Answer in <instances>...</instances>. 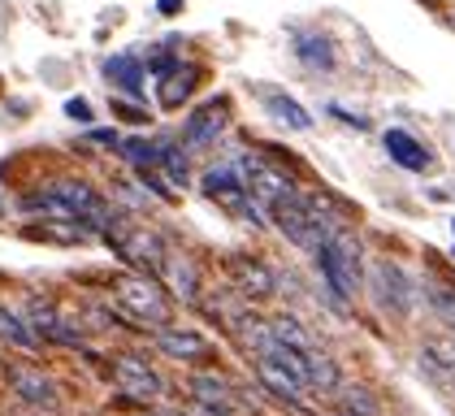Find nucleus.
Wrapping results in <instances>:
<instances>
[{"label":"nucleus","instance_id":"23","mask_svg":"<svg viewBox=\"0 0 455 416\" xmlns=\"http://www.w3.org/2000/svg\"><path fill=\"white\" fill-rule=\"evenodd\" d=\"M256 373H260V381H265V386H269V390H274L278 399H286V404H295V408H299V399H304V390H299L295 381L286 378L282 369H274V364H265V360H256Z\"/></svg>","mask_w":455,"mask_h":416},{"label":"nucleus","instance_id":"13","mask_svg":"<svg viewBox=\"0 0 455 416\" xmlns=\"http://www.w3.org/2000/svg\"><path fill=\"white\" fill-rule=\"evenodd\" d=\"M156 351H165L170 360H204L212 347L200 330H178V325H161L156 330Z\"/></svg>","mask_w":455,"mask_h":416},{"label":"nucleus","instance_id":"10","mask_svg":"<svg viewBox=\"0 0 455 416\" xmlns=\"http://www.w3.org/2000/svg\"><path fill=\"white\" fill-rule=\"evenodd\" d=\"M187 390L196 399V416H235V395H230V386L221 378L196 373V378L187 381Z\"/></svg>","mask_w":455,"mask_h":416},{"label":"nucleus","instance_id":"1","mask_svg":"<svg viewBox=\"0 0 455 416\" xmlns=\"http://www.w3.org/2000/svg\"><path fill=\"white\" fill-rule=\"evenodd\" d=\"M269 212H274V226H278L282 235L295 243L299 252H313V256L339 235V226L330 221L325 204H321L316 196H308V191H291V196H286L282 204H274Z\"/></svg>","mask_w":455,"mask_h":416},{"label":"nucleus","instance_id":"29","mask_svg":"<svg viewBox=\"0 0 455 416\" xmlns=\"http://www.w3.org/2000/svg\"><path fill=\"white\" fill-rule=\"evenodd\" d=\"M156 9H161V13H165V18H174L178 9H182V0H161V4H156Z\"/></svg>","mask_w":455,"mask_h":416},{"label":"nucleus","instance_id":"15","mask_svg":"<svg viewBox=\"0 0 455 416\" xmlns=\"http://www.w3.org/2000/svg\"><path fill=\"white\" fill-rule=\"evenodd\" d=\"M105 78L108 87H117V92H126L131 100H143V57L140 52H117V57H108L105 61Z\"/></svg>","mask_w":455,"mask_h":416},{"label":"nucleus","instance_id":"19","mask_svg":"<svg viewBox=\"0 0 455 416\" xmlns=\"http://www.w3.org/2000/svg\"><path fill=\"white\" fill-rule=\"evenodd\" d=\"M196 83H200V69H196V66L170 69L165 78H156V100L165 104V108H178V104L196 92Z\"/></svg>","mask_w":455,"mask_h":416},{"label":"nucleus","instance_id":"5","mask_svg":"<svg viewBox=\"0 0 455 416\" xmlns=\"http://www.w3.org/2000/svg\"><path fill=\"white\" fill-rule=\"evenodd\" d=\"M239 173H243L247 191H251V200L260 208H274V204H282L291 191H299V187L291 182V173L282 170V165H274V161H265V156H243V161H239Z\"/></svg>","mask_w":455,"mask_h":416},{"label":"nucleus","instance_id":"3","mask_svg":"<svg viewBox=\"0 0 455 416\" xmlns=\"http://www.w3.org/2000/svg\"><path fill=\"white\" fill-rule=\"evenodd\" d=\"M200 187H204V196H209L212 204L226 208L230 217L251 221V226H265L260 204L251 200V191H247V182H243V173H239V165H212V170H204Z\"/></svg>","mask_w":455,"mask_h":416},{"label":"nucleus","instance_id":"18","mask_svg":"<svg viewBox=\"0 0 455 416\" xmlns=\"http://www.w3.org/2000/svg\"><path fill=\"white\" fill-rule=\"evenodd\" d=\"M295 57H299L308 69L325 74V69H334V44H330V35L295 31Z\"/></svg>","mask_w":455,"mask_h":416},{"label":"nucleus","instance_id":"9","mask_svg":"<svg viewBox=\"0 0 455 416\" xmlns=\"http://www.w3.org/2000/svg\"><path fill=\"white\" fill-rule=\"evenodd\" d=\"M9 386H13V395H18L27 408H36V412H57V408H61L57 381L48 378V373H39V369H27V364L9 369Z\"/></svg>","mask_w":455,"mask_h":416},{"label":"nucleus","instance_id":"8","mask_svg":"<svg viewBox=\"0 0 455 416\" xmlns=\"http://www.w3.org/2000/svg\"><path fill=\"white\" fill-rule=\"evenodd\" d=\"M113 378H117V386H122V395H131V399H161L165 395V381H161V373L143 360V356H117L113 360Z\"/></svg>","mask_w":455,"mask_h":416},{"label":"nucleus","instance_id":"11","mask_svg":"<svg viewBox=\"0 0 455 416\" xmlns=\"http://www.w3.org/2000/svg\"><path fill=\"white\" fill-rule=\"evenodd\" d=\"M382 148H386V156H390L395 165H403V170H412V173H425L429 165H434L429 148H425L417 135H408L403 126H390V131L382 135Z\"/></svg>","mask_w":455,"mask_h":416},{"label":"nucleus","instance_id":"4","mask_svg":"<svg viewBox=\"0 0 455 416\" xmlns=\"http://www.w3.org/2000/svg\"><path fill=\"white\" fill-rule=\"evenodd\" d=\"M117 304L131 312L135 321L156 325V330L170 321V300H165V291H161L148 274H122L117 277Z\"/></svg>","mask_w":455,"mask_h":416},{"label":"nucleus","instance_id":"26","mask_svg":"<svg viewBox=\"0 0 455 416\" xmlns=\"http://www.w3.org/2000/svg\"><path fill=\"white\" fill-rule=\"evenodd\" d=\"M66 117H74V122H92V104L83 100V96H74V100H66Z\"/></svg>","mask_w":455,"mask_h":416},{"label":"nucleus","instance_id":"28","mask_svg":"<svg viewBox=\"0 0 455 416\" xmlns=\"http://www.w3.org/2000/svg\"><path fill=\"white\" fill-rule=\"evenodd\" d=\"M92 139H96V143H105V148H117V143H122L117 131H92Z\"/></svg>","mask_w":455,"mask_h":416},{"label":"nucleus","instance_id":"14","mask_svg":"<svg viewBox=\"0 0 455 416\" xmlns=\"http://www.w3.org/2000/svg\"><path fill=\"white\" fill-rule=\"evenodd\" d=\"M230 274H235V282H239V291H243L247 300H274V295H278V274H274L265 260L239 256Z\"/></svg>","mask_w":455,"mask_h":416},{"label":"nucleus","instance_id":"6","mask_svg":"<svg viewBox=\"0 0 455 416\" xmlns=\"http://www.w3.org/2000/svg\"><path fill=\"white\" fill-rule=\"evenodd\" d=\"M369 295H373V304L390 316H408L412 312V282L408 274L399 269V265H390V260H378L373 269H369Z\"/></svg>","mask_w":455,"mask_h":416},{"label":"nucleus","instance_id":"16","mask_svg":"<svg viewBox=\"0 0 455 416\" xmlns=\"http://www.w3.org/2000/svg\"><path fill=\"white\" fill-rule=\"evenodd\" d=\"M420 373L434 381H455V339H425L420 343Z\"/></svg>","mask_w":455,"mask_h":416},{"label":"nucleus","instance_id":"21","mask_svg":"<svg viewBox=\"0 0 455 416\" xmlns=\"http://www.w3.org/2000/svg\"><path fill=\"white\" fill-rule=\"evenodd\" d=\"M0 343H13V347H22V351H36V334H31L27 316L9 312L4 304H0Z\"/></svg>","mask_w":455,"mask_h":416},{"label":"nucleus","instance_id":"22","mask_svg":"<svg viewBox=\"0 0 455 416\" xmlns=\"http://www.w3.org/2000/svg\"><path fill=\"white\" fill-rule=\"evenodd\" d=\"M156 170L170 173V182L187 187V156H182V143H174V139H156Z\"/></svg>","mask_w":455,"mask_h":416},{"label":"nucleus","instance_id":"25","mask_svg":"<svg viewBox=\"0 0 455 416\" xmlns=\"http://www.w3.org/2000/svg\"><path fill=\"white\" fill-rule=\"evenodd\" d=\"M434 312L447 321V330L455 334V295L451 291H434Z\"/></svg>","mask_w":455,"mask_h":416},{"label":"nucleus","instance_id":"12","mask_svg":"<svg viewBox=\"0 0 455 416\" xmlns=\"http://www.w3.org/2000/svg\"><path fill=\"white\" fill-rule=\"evenodd\" d=\"M256 96H260L265 113H269L278 126H286V131H313V113L299 108L295 96H286V92H278V87H256Z\"/></svg>","mask_w":455,"mask_h":416},{"label":"nucleus","instance_id":"20","mask_svg":"<svg viewBox=\"0 0 455 416\" xmlns=\"http://www.w3.org/2000/svg\"><path fill=\"white\" fill-rule=\"evenodd\" d=\"M269 325H274V339H278L282 347H295V351H304V356H308V351H321L313 334L299 325V316H274Z\"/></svg>","mask_w":455,"mask_h":416},{"label":"nucleus","instance_id":"24","mask_svg":"<svg viewBox=\"0 0 455 416\" xmlns=\"http://www.w3.org/2000/svg\"><path fill=\"white\" fill-rule=\"evenodd\" d=\"M343 404H347L351 416H378V399H373L364 386H347V390H343Z\"/></svg>","mask_w":455,"mask_h":416},{"label":"nucleus","instance_id":"7","mask_svg":"<svg viewBox=\"0 0 455 416\" xmlns=\"http://www.w3.org/2000/svg\"><path fill=\"white\" fill-rule=\"evenodd\" d=\"M226 100L217 96V100H204L200 108H191L187 113V122H182V143L191 148V152H204V148H212L217 139H221V131H226Z\"/></svg>","mask_w":455,"mask_h":416},{"label":"nucleus","instance_id":"2","mask_svg":"<svg viewBox=\"0 0 455 416\" xmlns=\"http://www.w3.org/2000/svg\"><path fill=\"white\" fill-rule=\"evenodd\" d=\"M316 260V277L325 282L330 300L339 308H347V300H355V291L364 286V256H360V239L339 230L334 239L325 243L321 252L313 256Z\"/></svg>","mask_w":455,"mask_h":416},{"label":"nucleus","instance_id":"27","mask_svg":"<svg viewBox=\"0 0 455 416\" xmlns=\"http://www.w3.org/2000/svg\"><path fill=\"white\" fill-rule=\"evenodd\" d=\"M330 113H334V117H343V122H351V126H355V131H364V126H369V122H364V117H351L347 108H343V104H330Z\"/></svg>","mask_w":455,"mask_h":416},{"label":"nucleus","instance_id":"17","mask_svg":"<svg viewBox=\"0 0 455 416\" xmlns=\"http://www.w3.org/2000/svg\"><path fill=\"white\" fill-rule=\"evenodd\" d=\"M161 277L170 282V291H174L182 304H196L200 300V277H196V265L187 260V256H165V265H161Z\"/></svg>","mask_w":455,"mask_h":416}]
</instances>
